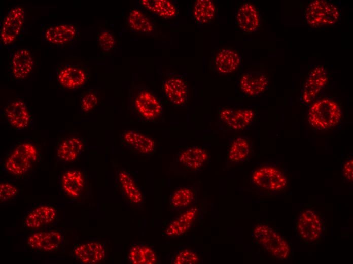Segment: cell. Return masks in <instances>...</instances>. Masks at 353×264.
<instances>
[{"label":"cell","mask_w":353,"mask_h":264,"mask_svg":"<svg viewBox=\"0 0 353 264\" xmlns=\"http://www.w3.org/2000/svg\"><path fill=\"white\" fill-rule=\"evenodd\" d=\"M87 186V175L83 171L69 168L65 170L61 175L60 190L68 197L77 199L81 197Z\"/></svg>","instance_id":"16"},{"label":"cell","mask_w":353,"mask_h":264,"mask_svg":"<svg viewBox=\"0 0 353 264\" xmlns=\"http://www.w3.org/2000/svg\"><path fill=\"white\" fill-rule=\"evenodd\" d=\"M34 60L31 52L24 48L16 50L11 56L10 70L17 80H23L33 71Z\"/></svg>","instance_id":"29"},{"label":"cell","mask_w":353,"mask_h":264,"mask_svg":"<svg viewBox=\"0 0 353 264\" xmlns=\"http://www.w3.org/2000/svg\"><path fill=\"white\" fill-rule=\"evenodd\" d=\"M251 153L250 141L243 136H238L231 142L226 158L227 164H238L246 161Z\"/></svg>","instance_id":"31"},{"label":"cell","mask_w":353,"mask_h":264,"mask_svg":"<svg viewBox=\"0 0 353 264\" xmlns=\"http://www.w3.org/2000/svg\"><path fill=\"white\" fill-rule=\"evenodd\" d=\"M97 44L99 51L108 55L114 50L116 41L114 35L109 30L102 29L97 34Z\"/></svg>","instance_id":"35"},{"label":"cell","mask_w":353,"mask_h":264,"mask_svg":"<svg viewBox=\"0 0 353 264\" xmlns=\"http://www.w3.org/2000/svg\"><path fill=\"white\" fill-rule=\"evenodd\" d=\"M100 100L99 91L95 89H88L81 95L80 100V111L83 114L92 112L98 105Z\"/></svg>","instance_id":"34"},{"label":"cell","mask_w":353,"mask_h":264,"mask_svg":"<svg viewBox=\"0 0 353 264\" xmlns=\"http://www.w3.org/2000/svg\"><path fill=\"white\" fill-rule=\"evenodd\" d=\"M242 61L241 55L235 49L221 48L213 55L215 71L220 74H229L236 71Z\"/></svg>","instance_id":"28"},{"label":"cell","mask_w":353,"mask_h":264,"mask_svg":"<svg viewBox=\"0 0 353 264\" xmlns=\"http://www.w3.org/2000/svg\"><path fill=\"white\" fill-rule=\"evenodd\" d=\"M79 33L77 25L63 23L48 26L44 30L46 41L56 46H64L71 44L77 38Z\"/></svg>","instance_id":"24"},{"label":"cell","mask_w":353,"mask_h":264,"mask_svg":"<svg viewBox=\"0 0 353 264\" xmlns=\"http://www.w3.org/2000/svg\"><path fill=\"white\" fill-rule=\"evenodd\" d=\"M256 116L255 111L251 108L227 106L219 111L217 122L224 131H239L249 127Z\"/></svg>","instance_id":"9"},{"label":"cell","mask_w":353,"mask_h":264,"mask_svg":"<svg viewBox=\"0 0 353 264\" xmlns=\"http://www.w3.org/2000/svg\"><path fill=\"white\" fill-rule=\"evenodd\" d=\"M4 115L9 126L18 131L30 129L33 123V115L24 101L13 98L8 101L4 108Z\"/></svg>","instance_id":"14"},{"label":"cell","mask_w":353,"mask_h":264,"mask_svg":"<svg viewBox=\"0 0 353 264\" xmlns=\"http://www.w3.org/2000/svg\"><path fill=\"white\" fill-rule=\"evenodd\" d=\"M25 19V11L23 7L15 6L8 11L1 28L0 39L3 44H11L17 39L23 28Z\"/></svg>","instance_id":"17"},{"label":"cell","mask_w":353,"mask_h":264,"mask_svg":"<svg viewBox=\"0 0 353 264\" xmlns=\"http://www.w3.org/2000/svg\"><path fill=\"white\" fill-rule=\"evenodd\" d=\"M342 115L341 109L336 102L323 98L311 103L308 111V121L317 129L326 130L337 125Z\"/></svg>","instance_id":"6"},{"label":"cell","mask_w":353,"mask_h":264,"mask_svg":"<svg viewBox=\"0 0 353 264\" xmlns=\"http://www.w3.org/2000/svg\"><path fill=\"white\" fill-rule=\"evenodd\" d=\"M115 180L125 200L133 207L143 209L145 198L133 176L125 169L118 168L115 171Z\"/></svg>","instance_id":"15"},{"label":"cell","mask_w":353,"mask_h":264,"mask_svg":"<svg viewBox=\"0 0 353 264\" xmlns=\"http://www.w3.org/2000/svg\"><path fill=\"white\" fill-rule=\"evenodd\" d=\"M65 236L59 229H40L29 235L25 242L31 250L41 252H51L59 250L63 246Z\"/></svg>","instance_id":"12"},{"label":"cell","mask_w":353,"mask_h":264,"mask_svg":"<svg viewBox=\"0 0 353 264\" xmlns=\"http://www.w3.org/2000/svg\"><path fill=\"white\" fill-rule=\"evenodd\" d=\"M72 253L75 260L81 263L97 264L105 260L108 248L103 242L91 241L77 244Z\"/></svg>","instance_id":"20"},{"label":"cell","mask_w":353,"mask_h":264,"mask_svg":"<svg viewBox=\"0 0 353 264\" xmlns=\"http://www.w3.org/2000/svg\"><path fill=\"white\" fill-rule=\"evenodd\" d=\"M343 177L348 182H352L353 179V161L349 159L343 164L342 168Z\"/></svg>","instance_id":"38"},{"label":"cell","mask_w":353,"mask_h":264,"mask_svg":"<svg viewBox=\"0 0 353 264\" xmlns=\"http://www.w3.org/2000/svg\"><path fill=\"white\" fill-rule=\"evenodd\" d=\"M127 258L131 264H158L159 256L152 245L142 242H134L130 246Z\"/></svg>","instance_id":"30"},{"label":"cell","mask_w":353,"mask_h":264,"mask_svg":"<svg viewBox=\"0 0 353 264\" xmlns=\"http://www.w3.org/2000/svg\"><path fill=\"white\" fill-rule=\"evenodd\" d=\"M86 145V141L81 136L74 135L64 137L56 145V157L62 163L75 162L79 158Z\"/></svg>","instance_id":"18"},{"label":"cell","mask_w":353,"mask_h":264,"mask_svg":"<svg viewBox=\"0 0 353 264\" xmlns=\"http://www.w3.org/2000/svg\"><path fill=\"white\" fill-rule=\"evenodd\" d=\"M216 12L217 8L213 1H194L193 14L196 23L199 25L210 24L215 18Z\"/></svg>","instance_id":"33"},{"label":"cell","mask_w":353,"mask_h":264,"mask_svg":"<svg viewBox=\"0 0 353 264\" xmlns=\"http://www.w3.org/2000/svg\"><path fill=\"white\" fill-rule=\"evenodd\" d=\"M120 145L135 155L150 157L156 150V143L150 135L138 129H125L119 135Z\"/></svg>","instance_id":"11"},{"label":"cell","mask_w":353,"mask_h":264,"mask_svg":"<svg viewBox=\"0 0 353 264\" xmlns=\"http://www.w3.org/2000/svg\"><path fill=\"white\" fill-rule=\"evenodd\" d=\"M18 194V188L13 184L1 181L0 183V201L6 203L13 200Z\"/></svg>","instance_id":"37"},{"label":"cell","mask_w":353,"mask_h":264,"mask_svg":"<svg viewBox=\"0 0 353 264\" xmlns=\"http://www.w3.org/2000/svg\"><path fill=\"white\" fill-rule=\"evenodd\" d=\"M202 262L201 258L195 249L185 248L179 251L171 257L172 264H196Z\"/></svg>","instance_id":"36"},{"label":"cell","mask_w":353,"mask_h":264,"mask_svg":"<svg viewBox=\"0 0 353 264\" xmlns=\"http://www.w3.org/2000/svg\"><path fill=\"white\" fill-rule=\"evenodd\" d=\"M294 228L300 240L308 245L316 244L321 241L326 233L323 218L316 211L309 208L300 213Z\"/></svg>","instance_id":"7"},{"label":"cell","mask_w":353,"mask_h":264,"mask_svg":"<svg viewBox=\"0 0 353 264\" xmlns=\"http://www.w3.org/2000/svg\"><path fill=\"white\" fill-rule=\"evenodd\" d=\"M252 233L254 243L272 258L280 261L290 258L292 249L290 243L273 227L266 224H258Z\"/></svg>","instance_id":"2"},{"label":"cell","mask_w":353,"mask_h":264,"mask_svg":"<svg viewBox=\"0 0 353 264\" xmlns=\"http://www.w3.org/2000/svg\"><path fill=\"white\" fill-rule=\"evenodd\" d=\"M340 17L339 9L326 0H314L307 5L305 18L308 25L320 27L336 24Z\"/></svg>","instance_id":"10"},{"label":"cell","mask_w":353,"mask_h":264,"mask_svg":"<svg viewBox=\"0 0 353 264\" xmlns=\"http://www.w3.org/2000/svg\"><path fill=\"white\" fill-rule=\"evenodd\" d=\"M57 211L55 207L49 204H39L30 210L23 219V225L27 229H42L55 222Z\"/></svg>","instance_id":"19"},{"label":"cell","mask_w":353,"mask_h":264,"mask_svg":"<svg viewBox=\"0 0 353 264\" xmlns=\"http://www.w3.org/2000/svg\"><path fill=\"white\" fill-rule=\"evenodd\" d=\"M328 73L323 65H316L309 74L303 86L301 100L305 105L313 101L325 88L328 81Z\"/></svg>","instance_id":"21"},{"label":"cell","mask_w":353,"mask_h":264,"mask_svg":"<svg viewBox=\"0 0 353 264\" xmlns=\"http://www.w3.org/2000/svg\"><path fill=\"white\" fill-rule=\"evenodd\" d=\"M250 183L253 188L260 192L274 193L286 188L288 180L279 168L271 164L264 163L252 171Z\"/></svg>","instance_id":"4"},{"label":"cell","mask_w":353,"mask_h":264,"mask_svg":"<svg viewBox=\"0 0 353 264\" xmlns=\"http://www.w3.org/2000/svg\"><path fill=\"white\" fill-rule=\"evenodd\" d=\"M235 21L238 28L243 32H255L261 24L260 12L253 4L241 2L236 8Z\"/></svg>","instance_id":"25"},{"label":"cell","mask_w":353,"mask_h":264,"mask_svg":"<svg viewBox=\"0 0 353 264\" xmlns=\"http://www.w3.org/2000/svg\"><path fill=\"white\" fill-rule=\"evenodd\" d=\"M162 91L166 101L175 107L185 105L188 99V86L184 76L175 72L163 73Z\"/></svg>","instance_id":"13"},{"label":"cell","mask_w":353,"mask_h":264,"mask_svg":"<svg viewBox=\"0 0 353 264\" xmlns=\"http://www.w3.org/2000/svg\"><path fill=\"white\" fill-rule=\"evenodd\" d=\"M38 147L32 142L21 141L15 144L5 158V170L11 175L20 177L28 173L39 159Z\"/></svg>","instance_id":"3"},{"label":"cell","mask_w":353,"mask_h":264,"mask_svg":"<svg viewBox=\"0 0 353 264\" xmlns=\"http://www.w3.org/2000/svg\"><path fill=\"white\" fill-rule=\"evenodd\" d=\"M200 182L175 188L170 194L168 204L173 211L190 208L197 203L200 195Z\"/></svg>","instance_id":"22"},{"label":"cell","mask_w":353,"mask_h":264,"mask_svg":"<svg viewBox=\"0 0 353 264\" xmlns=\"http://www.w3.org/2000/svg\"><path fill=\"white\" fill-rule=\"evenodd\" d=\"M125 24L130 31L146 36L154 34L158 28L155 21L138 8L129 11L125 18Z\"/></svg>","instance_id":"27"},{"label":"cell","mask_w":353,"mask_h":264,"mask_svg":"<svg viewBox=\"0 0 353 264\" xmlns=\"http://www.w3.org/2000/svg\"><path fill=\"white\" fill-rule=\"evenodd\" d=\"M209 157V152L203 147L187 146L174 155L169 170L177 175L197 174L205 166Z\"/></svg>","instance_id":"5"},{"label":"cell","mask_w":353,"mask_h":264,"mask_svg":"<svg viewBox=\"0 0 353 264\" xmlns=\"http://www.w3.org/2000/svg\"><path fill=\"white\" fill-rule=\"evenodd\" d=\"M57 82L63 89L74 91L84 87L90 78L88 66L82 62H63L55 68Z\"/></svg>","instance_id":"8"},{"label":"cell","mask_w":353,"mask_h":264,"mask_svg":"<svg viewBox=\"0 0 353 264\" xmlns=\"http://www.w3.org/2000/svg\"><path fill=\"white\" fill-rule=\"evenodd\" d=\"M267 75L259 71H246L240 77L239 87L246 96L254 97L263 93L268 86Z\"/></svg>","instance_id":"26"},{"label":"cell","mask_w":353,"mask_h":264,"mask_svg":"<svg viewBox=\"0 0 353 264\" xmlns=\"http://www.w3.org/2000/svg\"><path fill=\"white\" fill-rule=\"evenodd\" d=\"M128 107L130 112L142 122L158 124L163 120L164 107L161 101L144 84L129 87Z\"/></svg>","instance_id":"1"},{"label":"cell","mask_w":353,"mask_h":264,"mask_svg":"<svg viewBox=\"0 0 353 264\" xmlns=\"http://www.w3.org/2000/svg\"><path fill=\"white\" fill-rule=\"evenodd\" d=\"M199 211V207L195 205L188 208L168 223L163 229V235L169 238L184 236L194 225Z\"/></svg>","instance_id":"23"},{"label":"cell","mask_w":353,"mask_h":264,"mask_svg":"<svg viewBox=\"0 0 353 264\" xmlns=\"http://www.w3.org/2000/svg\"><path fill=\"white\" fill-rule=\"evenodd\" d=\"M140 5L154 15L165 20L176 17L179 14L176 5L168 0H143Z\"/></svg>","instance_id":"32"}]
</instances>
